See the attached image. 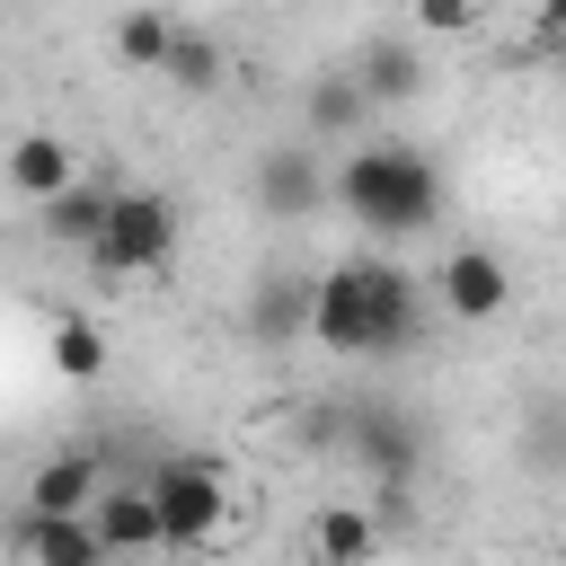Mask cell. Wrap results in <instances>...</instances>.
Returning <instances> with one entry per match:
<instances>
[{"mask_svg": "<svg viewBox=\"0 0 566 566\" xmlns=\"http://www.w3.org/2000/svg\"><path fill=\"white\" fill-rule=\"evenodd\" d=\"M97 486H106V460H97V451H53V460L27 478V513H44V522L88 513V504H97Z\"/></svg>", "mask_w": 566, "mask_h": 566, "instance_id": "obj_12", "label": "cell"}, {"mask_svg": "<svg viewBox=\"0 0 566 566\" xmlns=\"http://www.w3.org/2000/svg\"><path fill=\"white\" fill-rule=\"evenodd\" d=\"M159 80H168V88H186V97H212V88H221V44H212V35H195V27H177V44H168Z\"/></svg>", "mask_w": 566, "mask_h": 566, "instance_id": "obj_19", "label": "cell"}, {"mask_svg": "<svg viewBox=\"0 0 566 566\" xmlns=\"http://www.w3.org/2000/svg\"><path fill=\"white\" fill-rule=\"evenodd\" d=\"M522 460H531V469H548V478L566 469V398H539V407H531V433H522Z\"/></svg>", "mask_w": 566, "mask_h": 566, "instance_id": "obj_20", "label": "cell"}, {"mask_svg": "<svg viewBox=\"0 0 566 566\" xmlns=\"http://www.w3.org/2000/svg\"><path fill=\"white\" fill-rule=\"evenodd\" d=\"M363 124H371V97H363L354 62H327L301 97V142H363Z\"/></svg>", "mask_w": 566, "mask_h": 566, "instance_id": "obj_9", "label": "cell"}, {"mask_svg": "<svg viewBox=\"0 0 566 566\" xmlns=\"http://www.w3.org/2000/svg\"><path fill=\"white\" fill-rule=\"evenodd\" d=\"M88 531H97L106 566H142V557L159 548V513H150L142 478H106V486H97V504H88Z\"/></svg>", "mask_w": 566, "mask_h": 566, "instance_id": "obj_7", "label": "cell"}, {"mask_svg": "<svg viewBox=\"0 0 566 566\" xmlns=\"http://www.w3.org/2000/svg\"><path fill=\"white\" fill-rule=\"evenodd\" d=\"M433 301H442L451 318H495V310L513 301V265H504L495 248H451V256L433 265Z\"/></svg>", "mask_w": 566, "mask_h": 566, "instance_id": "obj_8", "label": "cell"}, {"mask_svg": "<svg viewBox=\"0 0 566 566\" xmlns=\"http://www.w3.org/2000/svg\"><path fill=\"white\" fill-rule=\"evenodd\" d=\"M106 203H115V195L80 177V186H62V195H53V203H35V212H44V239H53V248H80V256H88V248H97V230H106Z\"/></svg>", "mask_w": 566, "mask_h": 566, "instance_id": "obj_16", "label": "cell"}, {"mask_svg": "<svg viewBox=\"0 0 566 566\" xmlns=\"http://www.w3.org/2000/svg\"><path fill=\"white\" fill-rule=\"evenodd\" d=\"M539 35H566V0H539Z\"/></svg>", "mask_w": 566, "mask_h": 566, "instance_id": "obj_22", "label": "cell"}, {"mask_svg": "<svg viewBox=\"0 0 566 566\" xmlns=\"http://www.w3.org/2000/svg\"><path fill=\"white\" fill-rule=\"evenodd\" d=\"M327 203L354 212L371 239H416L442 221V168L416 142H354L327 168Z\"/></svg>", "mask_w": 566, "mask_h": 566, "instance_id": "obj_2", "label": "cell"}, {"mask_svg": "<svg viewBox=\"0 0 566 566\" xmlns=\"http://www.w3.org/2000/svg\"><path fill=\"white\" fill-rule=\"evenodd\" d=\"M354 80H363L371 115H380V106H407V97L424 88V53H416L407 35H380V44H363V53H354Z\"/></svg>", "mask_w": 566, "mask_h": 566, "instance_id": "obj_15", "label": "cell"}, {"mask_svg": "<svg viewBox=\"0 0 566 566\" xmlns=\"http://www.w3.org/2000/svg\"><path fill=\"white\" fill-rule=\"evenodd\" d=\"M416 27L424 35H469L478 27V0H416Z\"/></svg>", "mask_w": 566, "mask_h": 566, "instance_id": "obj_21", "label": "cell"}, {"mask_svg": "<svg viewBox=\"0 0 566 566\" xmlns=\"http://www.w3.org/2000/svg\"><path fill=\"white\" fill-rule=\"evenodd\" d=\"M44 363H53L62 380H97V371H106V327H97L88 310H62V318L44 327Z\"/></svg>", "mask_w": 566, "mask_h": 566, "instance_id": "obj_17", "label": "cell"}, {"mask_svg": "<svg viewBox=\"0 0 566 566\" xmlns=\"http://www.w3.org/2000/svg\"><path fill=\"white\" fill-rule=\"evenodd\" d=\"M142 495H150V513H159V548H212L221 539V513H230V486H221V460H203V451H168V460H150L142 469Z\"/></svg>", "mask_w": 566, "mask_h": 566, "instance_id": "obj_4", "label": "cell"}, {"mask_svg": "<svg viewBox=\"0 0 566 566\" xmlns=\"http://www.w3.org/2000/svg\"><path fill=\"white\" fill-rule=\"evenodd\" d=\"M248 336H256L265 354H283L292 336H310V274L265 265V274L248 283Z\"/></svg>", "mask_w": 566, "mask_h": 566, "instance_id": "obj_10", "label": "cell"}, {"mask_svg": "<svg viewBox=\"0 0 566 566\" xmlns=\"http://www.w3.org/2000/svg\"><path fill=\"white\" fill-rule=\"evenodd\" d=\"M371 557H380V513H371L363 495L318 504V522H310V566H371Z\"/></svg>", "mask_w": 566, "mask_h": 566, "instance_id": "obj_13", "label": "cell"}, {"mask_svg": "<svg viewBox=\"0 0 566 566\" xmlns=\"http://www.w3.org/2000/svg\"><path fill=\"white\" fill-rule=\"evenodd\" d=\"M168 44H177V18H168V9H150V0H142V9H124V18H115V62H124V71H159V62H168Z\"/></svg>", "mask_w": 566, "mask_h": 566, "instance_id": "obj_18", "label": "cell"}, {"mask_svg": "<svg viewBox=\"0 0 566 566\" xmlns=\"http://www.w3.org/2000/svg\"><path fill=\"white\" fill-rule=\"evenodd\" d=\"M424 327V274L389 256H345L310 274V336L327 354H407Z\"/></svg>", "mask_w": 566, "mask_h": 566, "instance_id": "obj_1", "label": "cell"}, {"mask_svg": "<svg viewBox=\"0 0 566 566\" xmlns=\"http://www.w3.org/2000/svg\"><path fill=\"white\" fill-rule=\"evenodd\" d=\"M168 256H177V203H168L159 186L115 195V203H106V230H97V248H88V265L142 283V274H168Z\"/></svg>", "mask_w": 566, "mask_h": 566, "instance_id": "obj_5", "label": "cell"}, {"mask_svg": "<svg viewBox=\"0 0 566 566\" xmlns=\"http://www.w3.org/2000/svg\"><path fill=\"white\" fill-rule=\"evenodd\" d=\"M62 186H80V159H71V142H62V133H18V142H9V195H27V203H53Z\"/></svg>", "mask_w": 566, "mask_h": 566, "instance_id": "obj_14", "label": "cell"}, {"mask_svg": "<svg viewBox=\"0 0 566 566\" xmlns=\"http://www.w3.org/2000/svg\"><path fill=\"white\" fill-rule=\"evenodd\" d=\"M256 203L274 221H318L327 212V159H318V142H274L256 159Z\"/></svg>", "mask_w": 566, "mask_h": 566, "instance_id": "obj_6", "label": "cell"}, {"mask_svg": "<svg viewBox=\"0 0 566 566\" xmlns=\"http://www.w3.org/2000/svg\"><path fill=\"white\" fill-rule=\"evenodd\" d=\"M9 557H18V566H106V548H97L88 513H62V522H44V513H18V531H9Z\"/></svg>", "mask_w": 566, "mask_h": 566, "instance_id": "obj_11", "label": "cell"}, {"mask_svg": "<svg viewBox=\"0 0 566 566\" xmlns=\"http://www.w3.org/2000/svg\"><path fill=\"white\" fill-rule=\"evenodd\" d=\"M345 451H354V469L371 478V513L380 522H398L407 513V486H416V469H424V416H407V407H345Z\"/></svg>", "mask_w": 566, "mask_h": 566, "instance_id": "obj_3", "label": "cell"}]
</instances>
